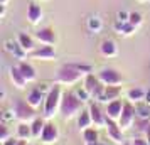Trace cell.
I'll use <instances>...</instances> for the list:
<instances>
[{"label":"cell","mask_w":150,"mask_h":145,"mask_svg":"<svg viewBox=\"0 0 150 145\" xmlns=\"http://www.w3.org/2000/svg\"><path fill=\"white\" fill-rule=\"evenodd\" d=\"M62 88L61 84L54 83L51 86L49 93L46 95V100H44V105H42V113H44V118L46 120H51L52 117H56L59 110H61V101H62Z\"/></svg>","instance_id":"6da1fadb"},{"label":"cell","mask_w":150,"mask_h":145,"mask_svg":"<svg viewBox=\"0 0 150 145\" xmlns=\"http://www.w3.org/2000/svg\"><path fill=\"white\" fill-rule=\"evenodd\" d=\"M83 101L76 96L74 91H64L62 93V101H61V117L64 120H69V118L78 117L79 113L83 111Z\"/></svg>","instance_id":"7a4b0ae2"},{"label":"cell","mask_w":150,"mask_h":145,"mask_svg":"<svg viewBox=\"0 0 150 145\" xmlns=\"http://www.w3.org/2000/svg\"><path fill=\"white\" fill-rule=\"evenodd\" d=\"M12 115L21 123H30V122H34L35 118H37V111H35V108H32L27 103V100L15 98L14 101H12Z\"/></svg>","instance_id":"3957f363"},{"label":"cell","mask_w":150,"mask_h":145,"mask_svg":"<svg viewBox=\"0 0 150 145\" xmlns=\"http://www.w3.org/2000/svg\"><path fill=\"white\" fill-rule=\"evenodd\" d=\"M84 76L74 64H62L61 68L56 71V83L57 84H76L78 81H81V78Z\"/></svg>","instance_id":"277c9868"},{"label":"cell","mask_w":150,"mask_h":145,"mask_svg":"<svg viewBox=\"0 0 150 145\" xmlns=\"http://www.w3.org/2000/svg\"><path fill=\"white\" fill-rule=\"evenodd\" d=\"M83 86L86 88V91L89 93V96H91V100H95V101H100L103 96V93H105V84L100 81V78H98V74H86L84 76V81H83Z\"/></svg>","instance_id":"5b68a950"},{"label":"cell","mask_w":150,"mask_h":145,"mask_svg":"<svg viewBox=\"0 0 150 145\" xmlns=\"http://www.w3.org/2000/svg\"><path fill=\"white\" fill-rule=\"evenodd\" d=\"M98 78L105 86H120V84L125 81L123 74L115 68H101L98 73Z\"/></svg>","instance_id":"8992f818"},{"label":"cell","mask_w":150,"mask_h":145,"mask_svg":"<svg viewBox=\"0 0 150 145\" xmlns=\"http://www.w3.org/2000/svg\"><path fill=\"white\" fill-rule=\"evenodd\" d=\"M137 122V111H135V105L130 103V101H125V106H123V113L120 120H118V125L122 127L123 130H128L132 128Z\"/></svg>","instance_id":"52a82bcc"},{"label":"cell","mask_w":150,"mask_h":145,"mask_svg":"<svg viewBox=\"0 0 150 145\" xmlns=\"http://www.w3.org/2000/svg\"><path fill=\"white\" fill-rule=\"evenodd\" d=\"M88 110H89V115H91V120H93V127H96V128H105L108 117H106V111L100 106V103L98 101H93V103L89 105Z\"/></svg>","instance_id":"ba28073f"},{"label":"cell","mask_w":150,"mask_h":145,"mask_svg":"<svg viewBox=\"0 0 150 145\" xmlns=\"http://www.w3.org/2000/svg\"><path fill=\"white\" fill-rule=\"evenodd\" d=\"M106 135H108V138L113 142V144L116 145H122L125 144V135H123V128L118 125V122H115V120H106Z\"/></svg>","instance_id":"9c48e42d"},{"label":"cell","mask_w":150,"mask_h":145,"mask_svg":"<svg viewBox=\"0 0 150 145\" xmlns=\"http://www.w3.org/2000/svg\"><path fill=\"white\" fill-rule=\"evenodd\" d=\"M39 140H41L44 145L56 144V142L59 140V128H57L52 122H46V127H44V130H42Z\"/></svg>","instance_id":"30bf717a"},{"label":"cell","mask_w":150,"mask_h":145,"mask_svg":"<svg viewBox=\"0 0 150 145\" xmlns=\"http://www.w3.org/2000/svg\"><path fill=\"white\" fill-rule=\"evenodd\" d=\"M34 37H35V41L44 44V46H54L56 41H57L56 30L52 27H41L34 34Z\"/></svg>","instance_id":"8fae6325"},{"label":"cell","mask_w":150,"mask_h":145,"mask_svg":"<svg viewBox=\"0 0 150 145\" xmlns=\"http://www.w3.org/2000/svg\"><path fill=\"white\" fill-rule=\"evenodd\" d=\"M30 57L32 59H39V61H54L56 59V51L52 46H39V47L30 52Z\"/></svg>","instance_id":"7c38bea8"},{"label":"cell","mask_w":150,"mask_h":145,"mask_svg":"<svg viewBox=\"0 0 150 145\" xmlns=\"http://www.w3.org/2000/svg\"><path fill=\"white\" fill-rule=\"evenodd\" d=\"M27 17L29 24H32V25H37L39 22L42 21V17H44V12H42V7L37 4V2H30L27 5Z\"/></svg>","instance_id":"4fadbf2b"},{"label":"cell","mask_w":150,"mask_h":145,"mask_svg":"<svg viewBox=\"0 0 150 145\" xmlns=\"http://www.w3.org/2000/svg\"><path fill=\"white\" fill-rule=\"evenodd\" d=\"M123 106H125V101H122V100H115V101L106 103V108H105L106 117H108L110 120L118 122L120 117H122V113H123Z\"/></svg>","instance_id":"5bb4252c"},{"label":"cell","mask_w":150,"mask_h":145,"mask_svg":"<svg viewBox=\"0 0 150 145\" xmlns=\"http://www.w3.org/2000/svg\"><path fill=\"white\" fill-rule=\"evenodd\" d=\"M8 76H10V81H12V84H14L17 90H24V88L27 86V79L24 78V74L21 73V69H19V66H17V64L10 68V71H8Z\"/></svg>","instance_id":"9a60e30c"},{"label":"cell","mask_w":150,"mask_h":145,"mask_svg":"<svg viewBox=\"0 0 150 145\" xmlns=\"http://www.w3.org/2000/svg\"><path fill=\"white\" fill-rule=\"evenodd\" d=\"M17 42L21 44V47L24 49L27 54H30L32 51L37 49V46H35V37L25 34V32H21V34L17 35Z\"/></svg>","instance_id":"2e32d148"},{"label":"cell","mask_w":150,"mask_h":145,"mask_svg":"<svg viewBox=\"0 0 150 145\" xmlns=\"http://www.w3.org/2000/svg\"><path fill=\"white\" fill-rule=\"evenodd\" d=\"M25 100H27V103L30 105L32 108H35V110H37L41 105H44L46 95H44V93H42L39 88H34V90L29 91V95H27V98H25Z\"/></svg>","instance_id":"e0dca14e"},{"label":"cell","mask_w":150,"mask_h":145,"mask_svg":"<svg viewBox=\"0 0 150 145\" xmlns=\"http://www.w3.org/2000/svg\"><path fill=\"white\" fill-rule=\"evenodd\" d=\"M17 66L21 69V73L24 74V78L27 79V83H32V81L37 79V71H35V68L29 61H21Z\"/></svg>","instance_id":"ac0fdd59"},{"label":"cell","mask_w":150,"mask_h":145,"mask_svg":"<svg viewBox=\"0 0 150 145\" xmlns=\"http://www.w3.org/2000/svg\"><path fill=\"white\" fill-rule=\"evenodd\" d=\"M100 52L105 57H115L118 54V46H116V42L113 39H105L101 42V46H100Z\"/></svg>","instance_id":"d6986e66"},{"label":"cell","mask_w":150,"mask_h":145,"mask_svg":"<svg viewBox=\"0 0 150 145\" xmlns=\"http://www.w3.org/2000/svg\"><path fill=\"white\" fill-rule=\"evenodd\" d=\"M145 91L147 90H143V88H140V86L130 88V90L127 91V100H128L130 103H133V105L143 103V101H145Z\"/></svg>","instance_id":"ffe728a7"},{"label":"cell","mask_w":150,"mask_h":145,"mask_svg":"<svg viewBox=\"0 0 150 145\" xmlns=\"http://www.w3.org/2000/svg\"><path fill=\"white\" fill-rule=\"evenodd\" d=\"M120 95H122L120 86H106V88H105V93H103V96H101V100H100L98 103H110V101L120 100Z\"/></svg>","instance_id":"44dd1931"},{"label":"cell","mask_w":150,"mask_h":145,"mask_svg":"<svg viewBox=\"0 0 150 145\" xmlns=\"http://www.w3.org/2000/svg\"><path fill=\"white\" fill-rule=\"evenodd\" d=\"M5 51H7L8 54H12L14 57L21 59V61H24V57L27 56V52L21 47V44L17 41H7L5 42Z\"/></svg>","instance_id":"7402d4cb"},{"label":"cell","mask_w":150,"mask_h":145,"mask_svg":"<svg viewBox=\"0 0 150 145\" xmlns=\"http://www.w3.org/2000/svg\"><path fill=\"white\" fill-rule=\"evenodd\" d=\"M15 138L19 140H32V128L30 123H19L15 128Z\"/></svg>","instance_id":"603a6c76"},{"label":"cell","mask_w":150,"mask_h":145,"mask_svg":"<svg viewBox=\"0 0 150 145\" xmlns=\"http://www.w3.org/2000/svg\"><path fill=\"white\" fill-rule=\"evenodd\" d=\"M76 120H78V128H79V130H86L89 127H93V120H91L89 110H83L81 113L76 117Z\"/></svg>","instance_id":"cb8c5ba5"},{"label":"cell","mask_w":150,"mask_h":145,"mask_svg":"<svg viewBox=\"0 0 150 145\" xmlns=\"http://www.w3.org/2000/svg\"><path fill=\"white\" fill-rule=\"evenodd\" d=\"M83 138L84 144H100V133L96 127H89L86 130H83Z\"/></svg>","instance_id":"d4e9b609"},{"label":"cell","mask_w":150,"mask_h":145,"mask_svg":"<svg viewBox=\"0 0 150 145\" xmlns=\"http://www.w3.org/2000/svg\"><path fill=\"white\" fill-rule=\"evenodd\" d=\"M46 127V118L37 117L34 122H30V128H32V138H41V133Z\"/></svg>","instance_id":"484cf974"},{"label":"cell","mask_w":150,"mask_h":145,"mask_svg":"<svg viewBox=\"0 0 150 145\" xmlns=\"http://www.w3.org/2000/svg\"><path fill=\"white\" fill-rule=\"evenodd\" d=\"M115 29L118 30V34H123V35H130V34H133L135 32V25H132L130 22H122V21H118L116 22V25Z\"/></svg>","instance_id":"4316f807"},{"label":"cell","mask_w":150,"mask_h":145,"mask_svg":"<svg viewBox=\"0 0 150 145\" xmlns=\"http://www.w3.org/2000/svg\"><path fill=\"white\" fill-rule=\"evenodd\" d=\"M135 111H137V118H142V120H150V105L143 103L135 105Z\"/></svg>","instance_id":"83f0119b"},{"label":"cell","mask_w":150,"mask_h":145,"mask_svg":"<svg viewBox=\"0 0 150 145\" xmlns=\"http://www.w3.org/2000/svg\"><path fill=\"white\" fill-rule=\"evenodd\" d=\"M128 22L132 24V25L138 27V25H142V22H143V15L140 14V12H130V15H128Z\"/></svg>","instance_id":"f1b7e54d"},{"label":"cell","mask_w":150,"mask_h":145,"mask_svg":"<svg viewBox=\"0 0 150 145\" xmlns=\"http://www.w3.org/2000/svg\"><path fill=\"white\" fill-rule=\"evenodd\" d=\"M135 127H137V130L140 132V133H147V130L150 128V120H142V118H137V122H135Z\"/></svg>","instance_id":"f546056e"},{"label":"cell","mask_w":150,"mask_h":145,"mask_svg":"<svg viewBox=\"0 0 150 145\" xmlns=\"http://www.w3.org/2000/svg\"><path fill=\"white\" fill-rule=\"evenodd\" d=\"M74 93H76V96L79 98V100H81L83 103H86L88 100H91V96H89V93L86 91V88H84V86H81V88H78V90H76Z\"/></svg>","instance_id":"4dcf8cb0"},{"label":"cell","mask_w":150,"mask_h":145,"mask_svg":"<svg viewBox=\"0 0 150 145\" xmlns=\"http://www.w3.org/2000/svg\"><path fill=\"white\" fill-rule=\"evenodd\" d=\"M10 138V130H8L7 125H2L0 127V142H5Z\"/></svg>","instance_id":"1f68e13d"},{"label":"cell","mask_w":150,"mask_h":145,"mask_svg":"<svg viewBox=\"0 0 150 145\" xmlns=\"http://www.w3.org/2000/svg\"><path fill=\"white\" fill-rule=\"evenodd\" d=\"M132 145H150V144H149V140H147L145 137H133Z\"/></svg>","instance_id":"d6a6232c"},{"label":"cell","mask_w":150,"mask_h":145,"mask_svg":"<svg viewBox=\"0 0 150 145\" xmlns=\"http://www.w3.org/2000/svg\"><path fill=\"white\" fill-rule=\"evenodd\" d=\"M17 142H19V138L10 137L8 140H5V142H2V145H17Z\"/></svg>","instance_id":"836d02e7"},{"label":"cell","mask_w":150,"mask_h":145,"mask_svg":"<svg viewBox=\"0 0 150 145\" xmlns=\"http://www.w3.org/2000/svg\"><path fill=\"white\" fill-rule=\"evenodd\" d=\"M145 103L150 105V88H149L147 91H145Z\"/></svg>","instance_id":"e575fe53"},{"label":"cell","mask_w":150,"mask_h":145,"mask_svg":"<svg viewBox=\"0 0 150 145\" xmlns=\"http://www.w3.org/2000/svg\"><path fill=\"white\" fill-rule=\"evenodd\" d=\"M17 145H29V142H27V140H19Z\"/></svg>","instance_id":"d590c367"},{"label":"cell","mask_w":150,"mask_h":145,"mask_svg":"<svg viewBox=\"0 0 150 145\" xmlns=\"http://www.w3.org/2000/svg\"><path fill=\"white\" fill-rule=\"evenodd\" d=\"M0 4H2V5H7V4H8V0H0Z\"/></svg>","instance_id":"8d00e7d4"},{"label":"cell","mask_w":150,"mask_h":145,"mask_svg":"<svg viewBox=\"0 0 150 145\" xmlns=\"http://www.w3.org/2000/svg\"><path fill=\"white\" fill-rule=\"evenodd\" d=\"M122 145H132V142H125V144H122Z\"/></svg>","instance_id":"74e56055"},{"label":"cell","mask_w":150,"mask_h":145,"mask_svg":"<svg viewBox=\"0 0 150 145\" xmlns=\"http://www.w3.org/2000/svg\"><path fill=\"white\" fill-rule=\"evenodd\" d=\"M86 145H100V144H86Z\"/></svg>","instance_id":"f35d334b"},{"label":"cell","mask_w":150,"mask_h":145,"mask_svg":"<svg viewBox=\"0 0 150 145\" xmlns=\"http://www.w3.org/2000/svg\"><path fill=\"white\" fill-rule=\"evenodd\" d=\"M138 2H149V0H138Z\"/></svg>","instance_id":"ab89813d"}]
</instances>
